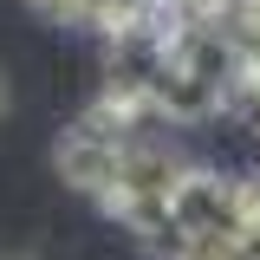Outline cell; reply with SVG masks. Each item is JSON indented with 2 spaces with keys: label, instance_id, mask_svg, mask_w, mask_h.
<instances>
[{
  "label": "cell",
  "instance_id": "6da1fadb",
  "mask_svg": "<svg viewBox=\"0 0 260 260\" xmlns=\"http://www.w3.org/2000/svg\"><path fill=\"white\" fill-rule=\"evenodd\" d=\"M169 215L182 228V241H215V234H241L247 228V202H241V176H215V169H182V182L169 195Z\"/></svg>",
  "mask_w": 260,
  "mask_h": 260
},
{
  "label": "cell",
  "instance_id": "7a4b0ae2",
  "mask_svg": "<svg viewBox=\"0 0 260 260\" xmlns=\"http://www.w3.org/2000/svg\"><path fill=\"white\" fill-rule=\"evenodd\" d=\"M124 137H104V130H91L85 117L65 130L59 143H52V169L65 176V189L91 195V202H104V195L117 189V169H124Z\"/></svg>",
  "mask_w": 260,
  "mask_h": 260
},
{
  "label": "cell",
  "instance_id": "3957f363",
  "mask_svg": "<svg viewBox=\"0 0 260 260\" xmlns=\"http://www.w3.org/2000/svg\"><path fill=\"white\" fill-rule=\"evenodd\" d=\"M156 111L169 117V124H202V117H215L228 104V85H215V78H202V72H189V65H162V78H156Z\"/></svg>",
  "mask_w": 260,
  "mask_h": 260
},
{
  "label": "cell",
  "instance_id": "277c9868",
  "mask_svg": "<svg viewBox=\"0 0 260 260\" xmlns=\"http://www.w3.org/2000/svg\"><path fill=\"white\" fill-rule=\"evenodd\" d=\"M39 13H52V20H85L91 13V0H32Z\"/></svg>",
  "mask_w": 260,
  "mask_h": 260
},
{
  "label": "cell",
  "instance_id": "5b68a950",
  "mask_svg": "<svg viewBox=\"0 0 260 260\" xmlns=\"http://www.w3.org/2000/svg\"><path fill=\"white\" fill-rule=\"evenodd\" d=\"M241 202H247V228H260V176H241Z\"/></svg>",
  "mask_w": 260,
  "mask_h": 260
},
{
  "label": "cell",
  "instance_id": "8992f818",
  "mask_svg": "<svg viewBox=\"0 0 260 260\" xmlns=\"http://www.w3.org/2000/svg\"><path fill=\"white\" fill-rule=\"evenodd\" d=\"M0 260H46L39 247H0Z\"/></svg>",
  "mask_w": 260,
  "mask_h": 260
},
{
  "label": "cell",
  "instance_id": "52a82bcc",
  "mask_svg": "<svg viewBox=\"0 0 260 260\" xmlns=\"http://www.w3.org/2000/svg\"><path fill=\"white\" fill-rule=\"evenodd\" d=\"M0 111H7V91H0Z\"/></svg>",
  "mask_w": 260,
  "mask_h": 260
}]
</instances>
